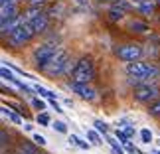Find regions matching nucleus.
Segmentation results:
<instances>
[{
  "instance_id": "1",
  "label": "nucleus",
  "mask_w": 160,
  "mask_h": 154,
  "mask_svg": "<svg viewBox=\"0 0 160 154\" xmlns=\"http://www.w3.org/2000/svg\"><path fill=\"white\" fill-rule=\"evenodd\" d=\"M127 73L132 77V83L137 85H148L154 83V79H158V69L150 63H144V61H131L127 63Z\"/></svg>"
},
{
  "instance_id": "2",
  "label": "nucleus",
  "mask_w": 160,
  "mask_h": 154,
  "mask_svg": "<svg viewBox=\"0 0 160 154\" xmlns=\"http://www.w3.org/2000/svg\"><path fill=\"white\" fill-rule=\"evenodd\" d=\"M67 61H69L67 53H65L63 50H58V52H55V53L52 55V59L48 61V63H44V65L40 67V71H42V73H46V75H50V77L63 75Z\"/></svg>"
},
{
  "instance_id": "3",
  "label": "nucleus",
  "mask_w": 160,
  "mask_h": 154,
  "mask_svg": "<svg viewBox=\"0 0 160 154\" xmlns=\"http://www.w3.org/2000/svg\"><path fill=\"white\" fill-rule=\"evenodd\" d=\"M34 36H36V32H34L32 24L26 20V22H22L20 26L8 36V44H10V47H22V46L30 44Z\"/></svg>"
},
{
  "instance_id": "4",
  "label": "nucleus",
  "mask_w": 160,
  "mask_h": 154,
  "mask_svg": "<svg viewBox=\"0 0 160 154\" xmlns=\"http://www.w3.org/2000/svg\"><path fill=\"white\" fill-rule=\"evenodd\" d=\"M73 81L75 83H91L95 77V65L89 57H81L75 63V69H73Z\"/></svg>"
},
{
  "instance_id": "5",
  "label": "nucleus",
  "mask_w": 160,
  "mask_h": 154,
  "mask_svg": "<svg viewBox=\"0 0 160 154\" xmlns=\"http://www.w3.org/2000/svg\"><path fill=\"white\" fill-rule=\"evenodd\" d=\"M59 47H58V44H55V42H46V44H42L38 50L34 52V63L38 65V69L44 63H48V61L52 59V55L58 52Z\"/></svg>"
},
{
  "instance_id": "6",
  "label": "nucleus",
  "mask_w": 160,
  "mask_h": 154,
  "mask_svg": "<svg viewBox=\"0 0 160 154\" xmlns=\"http://www.w3.org/2000/svg\"><path fill=\"white\" fill-rule=\"evenodd\" d=\"M160 97V89L158 85L154 83H148V85H138L134 89V99L140 101V103H150V101H156Z\"/></svg>"
},
{
  "instance_id": "7",
  "label": "nucleus",
  "mask_w": 160,
  "mask_h": 154,
  "mask_svg": "<svg viewBox=\"0 0 160 154\" xmlns=\"http://www.w3.org/2000/svg\"><path fill=\"white\" fill-rule=\"evenodd\" d=\"M117 55L127 61V63H131V61H138L140 57H142V47H140L138 44H125L121 47H117Z\"/></svg>"
},
{
  "instance_id": "8",
  "label": "nucleus",
  "mask_w": 160,
  "mask_h": 154,
  "mask_svg": "<svg viewBox=\"0 0 160 154\" xmlns=\"http://www.w3.org/2000/svg\"><path fill=\"white\" fill-rule=\"evenodd\" d=\"M69 87H71L73 93H77V95L81 97V99H85V101H95V99H97V91L91 87L89 83H75V81H71Z\"/></svg>"
},
{
  "instance_id": "9",
  "label": "nucleus",
  "mask_w": 160,
  "mask_h": 154,
  "mask_svg": "<svg viewBox=\"0 0 160 154\" xmlns=\"http://www.w3.org/2000/svg\"><path fill=\"white\" fill-rule=\"evenodd\" d=\"M131 8V0H113V6H111L109 14L113 22H119L125 18V12Z\"/></svg>"
},
{
  "instance_id": "10",
  "label": "nucleus",
  "mask_w": 160,
  "mask_h": 154,
  "mask_svg": "<svg viewBox=\"0 0 160 154\" xmlns=\"http://www.w3.org/2000/svg\"><path fill=\"white\" fill-rule=\"evenodd\" d=\"M22 22H26V16H16V18H12V20H4V22H0V34H2L4 38H8V36L14 32V30L20 26Z\"/></svg>"
},
{
  "instance_id": "11",
  "label": "nucleus",
  "mask_w": 160,
  "mask_h": 154,
  "mask_svg": "<svg viewBox=\"0 0 160 154\" xmlns=\"http://www.w3.org/2000/svg\"><path fill=\"white\" fill-rule=\"evenodd\" d=\"M16 16H18V2H10V4L0 6V22L12 20V18H16Z\"/></svg>"
},
{
  "instance_id": "12",
  "label": "nucleus",
  "mask_w": 160,
  "mask_h": 154,
  "mask_svg": "<svg viewBox=\"0 0 160 154\" xmlns=\"http://www.w3.org/2000/svg\"><path fill=\"white\" fill-rule=\"evenodd\" d=\"M154 6H156L154 0H144V2L137 4V8L142 12V14H154Z\"/></svg>"
},
{
  "instance_id": "13",
  "label": "nucleus",
  "mask_w": 160,
  "mask_h": 154,
  "mask_svg": "<svg viewBox=\"0 0 160 154\" xmlns=\"http://www.w3.org/2000/svg\"><path fill=\"white\" fill-rule=\"evenodd\" d=\"M148 30H150L148 24H144V22H140V20L131 22V32H134V34H146Z\"/></svg>"
},
{
  "instance_id": "14",
  "label": "nucleus",
  "mask_w": 160,
  "mask_h": 154,
  "mask_svg": "<svg viewBox=\"0 0 160 154\" xmlns=\"http://www.w3.org/2000/svg\"><path fill=\"white\" fill-rule=\"evenodd\" d=\"M2 115H4V117H8V119H10L12 122H16V125H22V122H24L22 115H18V113H12V111H10L8 107H6V105L2 107Z\"/></svg>"
},
{
  "instance_id": "15",
  "label": "nucleus",
  "mask_w": 160,
  "mask_h": 154,
  "mask_svg": "<svg viewBox=\"0 0 160 154\" xmlns=\"http://www.w3.org/2000/svg\"><path fill=\"white\" fill-rule=\"evenodd\" d=\"M69 142L75 144V146H79V148H83V150H87L89 146H91V142H85V140H81L77 134H71V137H69Z\"/></svg>"
},
{
  "instance_id": "16",
  "label": "nucleus",
  "mask_w": 160,
  "mask_h": 154,
  "mask_svg": "<svg viewBox=\"0 0 160 154\" xmlns=\"http://www.w3.org/2000/svg\"><path fill=\"white\" fill-rule=\"evenodd\" d=\"M34 91L36 93H40L42 97H48V99H55V93L50 89H46V87H42V85H34Z\"/></svg>"
},
{
  "instance_id": "17",
  "label": "nucleus",
  "mask_w": 160,
  "mask_h": 154,
  "mask_svg": "<svg viewBox=\"0 0 160 154\" xmlns=\"http://www.w3.org/2000/svg\"><path fill=\"white\" fill-rule=\"evenodd\" d=\"M107 142L111 144V148H113V152H115V154H125V150H122L121 146L117 144V140H115V138H111V137H107Z\"/></svg>"
},
{
  "instance_id": "18",
  "label": "nucleus",
  "mask_w": 160,
  "mask_h": 154,
  "mask_svg": "<svg viewBox=\"0 0 160 154\" xmlns=\"http://www.w3.org/2000/svg\"><path fill=\"white\" fill-rule=\"evenodd\" d=\"M140 138H142V142L150 144L152 142V132L148 131V128H142V131H140Z\"/></svg>"
},
{
  "instance_id": "19",
  "label": "nucleus",
  "mask_w": 160,
  "mask_h": 154,
  "mask_svg": "<svg viewBox=\"0 0 160 154\" xmlns=\"http://www.w3.org/2000/svg\"><path fill=\"white\" fill-rule=\"evenodd\" d=\"M38 122H40V125H44V127H50V115L44 113V111L38 113Z\"/></svg>"
},
{
  "instance_id": "20",
  "label": "nucleus",
  "mask_w": 160,
  "mask_h": 154,
  "mask_svg": "<svg viewBox=\"0 0 160 154\" xmlns=\"http://www.w3.org/2000/svg\"><path fill=\"white\" fill-rule=\"evenodd\" d=\"M150 115L152 117H160V97L150 105Z\"/></svg>"
},
{
  "instance_id": "21",
  "label": "nucleus",
  "mask_w": 160,
  "mask_h": 154,
  "mask_svg": "<svg viewBox=\"0 0 160 154\" xmlns=\"http://www.w3.org/2000/svg\"><path fill=\"white\" fill-rule=\"evenodd\" d=\"M93 125H95V131H99V132H103V134H107V132H109V127H107L103 121H95Z\"/></svg>"
},
{
  "instance_id": "22",
  "label": "nucleus",
  "mask_w": 160,
  "mask_h": 154,
  "mask_svg": "<svg viewBox=\"0 0 160 154\" xmlns=\"http://www.w3.org/2000/svg\"><path fill=\"white\" fill-rule=\"evenodd\" d=\"M87 138L91 140V144H101V140H99V134H97L95 131H87Z\"/></svg>"
},
{
  "instance_id": "23",
  "label": "nucleus",
  "mask_w": 160,
  "mask_h": 154,
  "mask_svg": "<svg viewBox=\"0 0 160 154\" xmlns=\"http://www.w3.org/2000/svg\"><path fill=\"white\" fill-rule=\"evenodd\" d=\"M52 127H53L58 132H67V127H65V122H61V121H55Z\"/></svg>"
},
{
  "instance_id": "24",
  "label": "nucleus",
  "mask_w": 160,
  "mask_h": 154,
  "mask_svg": "<svg viewBox=\"0 0 160 154\" xmlns=\"http://www.w3.org/2000/svg\"><path fill=\"white\" fill-rule=\"evenodd\" d=\"M0 71H2V77H4V79H8V81H12V79H14V73L6 69V65H2V69H0Z\"/></svg>"
},
{
  "instance_id": "25",
  "label": "nucleus",
  "mask_w": 160,
  "mask_h": 154,
  "mask_svg": "<svg viewBox=\"0 0 160 154\" xmlns=\"http://www.w3.org/2000/svg\"><path fill=\"white\" fill-rule=\"evenodd\" d=\"M30 2V8H42L46 4V0H28Z\"/></svg>"
},
{
  "instance_id": "26",
  "label": "nucleus",
  "mask_w": 160,
  "mask_h": 154,
  "mask_svg": "<svg viewBox=\"0 0 160 154\" xmlns=\"http://www.w3.org/2000/svg\"><path fill=\"white\" fill-rule=\"evenodd\" d=\"M32 105H34V107L38 109V111H44V109H46V103H44V101H40V99H32Z\"/></svg>"
},
{
  "instance_id": "27",
  "label": "nucleus",
  "mask_w": 160,
  "mask_h": 154,
  "mask_svg": "<svg viewBox=\"0 0 160 154\" xmlns=\"http://www.w3.org/2000/svg\"><path fill=\"white\" fill-rule=\"evenodd\" d=\"M34 142L40 144V146H44V144H46V138L42 137V134H34Z\"/></svg>"
},
{
  "instance_id": "28",
  "label": "nucleus",
  "mask_w": 160,
  "mask_h": 154,
  "mask_svg": "<svg viewBox=\"0 0 160 154\" xmlns=\"http://www.w3.org/2000/svg\"><path fill=\"white\" fill-rule=\"evenodd\" d=\"M50 103H52V107H53L55 111H58V113H61V111H63V109H61V107H59V105H58V101H55V99H52Z\"/></svg>"
},
{
  "instance_id": "29",
  "label": "nucleus",
  "mask_w": 160,
  "mask_h": 154,
  "mask_svg": "<svg viewBox=\"0 0 160 154\" xmlns=\"http://www.w3.org/2000/svg\"><path fill=\"white\" fill-rule=\"evenodd\" d=\"M10 2H16V0H0V6H4V4H10Z\"/></svg>"
},
{
  "instance_id": "30",
  "label": "nucleus",
  "mask_w": 160,
  "mask_h": 154,
  "mask_svg": "<svg viewBox=\"0 0 160 154\" xmlns=\"http://www.w3.org/2000/svg\"><path fill=\"white\" fill-rule=\"evenodd\" d=\"M132 4H140V2H144V0H131Z\"/></svg>"
},
{
  "instance_id": "31",
  "label": "nucleus",
  "mask_w": 160,
  "mask_h": 154,
  "mask_svg": "<svg viewBox=\"0 0 160 154\" xmlns=\"http://www.w3.org/2000/svg\"><path fill=\"white\" fill-rule=\"evenodd\" d=\"M32 154H46V152H42V150H38V148H36V150H34Z\"/></svg>"
},
{
  "instance_id": "32",
  "label": "nucleus",
  "mask_w": 160,
  "mask_h": 154,
  "mask_svg": "<svg viewBox=\"0 0 160 154\" xmlns=\"http://www.w3.org/2000/svg\"><path fill=\"white\" fill-rule=\"evenodd\" d=\"M154 2H156V4H160V0H154Z\"/></svg>"
},
{
  "instance_id": "33",
  "label": "nucleus",
  "mask_w": 160,
  "mask_h": 154,
  "mask_svg": "<svg viewBox=\"0 0 160 154\" xmlns=\"http://www.w3.org/2000/svg\"><path fill=\"white\" fill-rule=\"evenodd\" d=\"M154 154H160V150H158V152H154Z\"/></svg>"
},
{
  "instance_id": "34",
  "label": "nucleus",
  "mask_w": 160,
  "mask_h": 154,
  "mask_svg": "<svg viewBox=\"0 0 160 154\" xmlns=\"http://www.w3.org/2000/svg\"><path fill=\"white\" fill-rule=\"evenodd\" d=\"M16 2H20V0H16Z\"/></svg>"
},
{
  "instance_id": "35",
  "label": "nucleus",
  "mask_w": 160,
  "mask_h": 154,
  "mask_svg": "<svg viewBox=\"0 0 160 154\" xmlns=\"http://www.w3.org/2000/svg\"><path fill=\"white\" fill-rule=\"evenodd\" d=\"M101 2H103V0H101Z\"/></svg>"
}]
</instances>
